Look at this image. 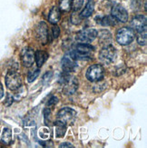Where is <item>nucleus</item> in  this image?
I'll use <instances>...</instances> for the list:
<instances>
[{"label":"nucleus","mask_w":147,"mask_h":148,"mask_svg":"<svg viewBox=\"0 0 147 148\" xmlns=\"http://www.w3.org/2000/svg\"><path fill=\"white\" fill-rule=\"evenodd\" d=\"M60 84L63 86V92L66 95H74L78 89V80L76 77L70 75L69 73L64 72L59 79Z\"/></svg>","instance_id":"1"},{"label":"nucleus","mask_w":147,"mask_h":148,"mask_svg":"<svg viewBox=\"0 0 147 148\" xmlns=\"http://www.w3.org/2000/svg\"><path fill=\"white\" fill-rule=\"evenodd\" d=\"M94 50V47L88 43H80L76 45L75 49L70 51L69 54L75 60H85L86 58H90Z\"/></svg>","instance_id":"2"},{"label":"nucleus","mask_w":147,"mask_h":148,"mask_svg":"<svg viewBox=\"0 0 147 148\" xmlns=\"http://www.w3.org/2000/svg\"><path fill=\"white\" fill-rule=\"evenodd\" d=\"M135 31L129 27H123L117 31L116 41L121 46H127L135 40Z\"/></svg>","instance_id":"3"},{"label":"nucleus","mask_w":147,"mask_h":148,"mask_svg":"<svg viewBox=\"0 0 147 148\" xmlns=\"http://www.w3.org/2000/svg\"><path fill=\"white\" fill-rule=\"evenodd\" d=\"M5 85L8 89L16 91L22 86V77L16 70H10L5 75Z\"/></svg>","instance_id":"4"},{"label":"nucleus","mask_w":147,"mask_h":148,"mask_svg":"<svg viewBox=\"0 0 147 148\" xmlns=\"http://www.w3.org/2000/svg\"><path fill=\"white\" fill-rule=\"evenodd\" d=\"M117 56L116 49L112 45H108L105 46L103 49L100 51L99 53V59L102 63L109 65L116 61Z\"/></svg>","instance_id":"5"},{"label":"nucleus","mask_w":147,"mask_h":148,"mask_svg":"<svg viewBox=\"0 0 147 148\" xmlns=\"http://www.w3.org/2000/svg\"><path fill=\"white\" fill-rule=\"evenodd\" d=\"M85 76L90 82L101 81L105 76V69L101 65H93L88 67Z\"/></svg>","instance_id":"6"},{"label":"nucleus","mask_w":147,"mask_h":148,"mask_svg":"<svg viewBox=\"0 0 147 148\" xmlns=\"http://www.w3.org/2000/svg\"><path fill=\"white\" fill-rule=\"evenodd\" d=\"M98 36V32L94 28H86L79 31L75 36V40L79 43H90Z\"/></svg>","instance_id":"7"},{"label":"nucleus","mask_w":147,"mask_h":148,"mask_svg":"<svg viewBox=\"0 0 147 148\" xmlns=\"http://www.w3.org/2000/svg\"><path fill=\"white\" fill-rule=\"evenodd\" d=\"M76 116V111L74 110L73 108L70 107H65L62 108L61 110L57 113V120H59L63 123H65L66 125H67L68 123H72L74 122V120L75 119Z\"/></svg>","instance_id":"8"},{"label":"nucleus","mask_w":147,"mask_h":148,"mask_svg":"<svg viewBox=\"0 0 147 148\" xmlns=\"http://www.w3.org/2000/svg\"><path fill=\"white\" fill-rule=\"evenodd\" d=\"M111 15L116 20L119 22L126 23L128 21V13H127L126 9L122 5L113 6L111 10Z\"/></svg>","instance_id":"9"},{"label":"nucleus","mask_w":147,"mask_h":148,"mask_svg":"<svg viewBox=\"0 0 147 148\" xmlns=\"http://www.w3.org/2000/svg\"><path fill=\"white\" fill-rule=\"evenodd\" d=\"M62 68L64 72L71 73L74 72L76 68V60L73 58V56L69 53L66 54L62 59Z\"/></svg>","instance_id":"10"},{"label":"nucleus","mask_w":147,"mask_h":148,"mask_svg":"<svg viewBox=\"0 0 147 148\" xmlns=\"http://www.w3.org/2000/svg\"><path fill=\"white\" fill-rule=\"evenodd\" d=\"M21 60L25 66L30 67L35 62V52L32 48L27 47L22 50L21 52Z\"/></svg>","instance_id":"11"},{"label":"nucleus","mask_w":147,"mask_h":148,"mask_svg":"<svg viewBox=\"0 0 147 148\" xmlns=\"http://www.w3.org/2000/svg\"><path fill=\"white\" fill-rule=\"evenodd\" d=\"M146 23H147L146 16L139 15V16H136L133 18L131 25H132L133 29L136 30L137 32H140V31L146 30Z\"/></svg>","instance_id":"12"},{"label":"nucleus","mask_w":147,"mask_h":148,"mask_svg":"<svg viewBox=\"0 0 147 148\" xmlns=\"http://www.w3.org/2000/svg\"><path fill=\"white\" fill-rule=\"evenodd\" d=\"M36 36L43 44H46L49 39V32L46 25L44 23H40L36 29Z\"/></svg>","instance_id":"13"},{"label":"nucleus","mask_w":147,"mask_h":148,"mask_svg":"<svg viewBox=\"0 0 147 148\" xmlns=\"http://www.w3.org/2000/svg\"><path fill=\"white\" fill-rule=\"evenodd\" d=\"M61 18V11L60 8H57V6H53L51 8L49 15H48V21L53 24V25H56L57 23L59 22Z\"/></svg>","instance_id":"14"},{"label":"nucleus","mask_w":147,"mask_h":148,"mask_svg":"<svg viewBox=\"0 0 147 148\" xmlns=\"http://www.w3.org/2000/svg\"><path fill=\"white\" fill-rule=\"evenodd\" d=\"M47 58H48V54L44 52V51L37 50L36 52H35V61L36 63V65L38 66V67L42 66Z\"/></svg>","instance_id":"15"},{"label":"nucleus","mask_w":147,"mask_h":148,"mask_svg":"<svg viewBox=\"0 0 147 148\" xmlns=\"http://www.w3.org/2000/svg\"><path fill=\"white\" fill-rule=\"evenodd\" d=\"M55 136L56 137H63L65 136V134L66 132V125L63 122L56 120L55 122Z\"/></svg>","instance_id":"16"},{"label":"nucleus","mask_w":147,"mask_h":148,"mask_svg":"<svg viewBox=\"0 0 147 148\" xmlns=\"http://www.w3.org/2000/svg\"><path fill=\"white\" fill-rule=\"evenodd\" d=\"M94 0H88L85 6V9L82 11L81 13V16L82 17H89L93 13H94Z\"/></svg>","instance_id":"17"},{"label":"nucleus","mask_w":147,"mask_h":148,"mask_svg":"<svg viewBox=\"0 0 147 148\" xmlns=\"http://www.w3.org/2000/svg\"><path fill=\"white\" fill-rule=\"evenodd\" d=\"M1 141L5 145H9L12 141V132L9 128H4L2 136H1Z\"/></svg>","instance_id":"18"},{"label":"nucleus","mask_w":147,"mask_h":148,"mask_svg":"<svg viewBox=\"0 0 147 148\" xmlns=\"http://www.w3.org/2000/svg\"><path fill=\"white\" fill-rule=\"evenodd\" d=\"M136 39H137V42L139 43V45H141V46H145L146 42H147L146 30L138 32L137 36H136Z\"/></svg>","instance_id":"19"},{"label":"nucleus","mask_w":147,"mask_h":148,"mask_svg":"<svg viewBox=\"0 0 147 148\" xmlns=\"http://www.w3.org/2000/svg\"><path fill=\"white\" fill-rule=\"evenodd\" d=\"M83 5H84V0H71V9L75 12L79 11Z\"/></svg>","instance_id":"20"},{"label":"nucleus","mask_w":147,"mask_h":148,"mask_svg":"<svg viewBox=\"0 0 147 148\" xmlns=\"http://www.w3.org/2000/svg\"><path fill=\"white\" fill-rule=\"evenodd\" d=\"M114 19L113 16H104L103 18L100 20V23L105 25V27H107V25H113L114 24H116V22H114Z\"/></svg>","instance_id":"21"},{"label":"nucleus","mask_w":147,"mask_h":148,"mask_svg":"<svg viewBox=\"0 0 147 148\" xmlns=\"http://www.w3.org/2000/svg\"><path fill=\"white\" fill-rule=\"evenodd\" d=\"M39 73H40L39 69H36V70H34V71H30L27 75V81L29 83L34 82L37 78V76L39 75Z\"/></svg>","instance_id":"22"},{"label":"nucleus","mask_w":147,"mask_h":148,"mask_svg":"<svg viewBox=\"0 0 147 148\" xmlns=\"http://www.w3.org/2000/svg\"><path fill=\"white\" fill-rule=\"evenodd\" d=\"M71 8V0H60V9L68 11Z\"/></svg>","instance_id":"23"},{"label":"nucleus","mask_w":147,"mask_h":148,"mask_svg":"<svg viewBox=\"0 0 147 148\" xmlns=\"http://www.w3.org/2000/svg\"><path fill=\"white\" fill-rule=\"evenodd\" d=\"M52 77H53V73L51 72V71H48V72H46V74L43 75L42 81H43L44 84H48L50 82V80L52 79Z\"/></svg>","instance_id":"24"},{"label":"nucleus","mask_w":147,"mask_h":148,"mask_svg":"<svg viewBox=\"0 0 147 148\" xmlns=\"http://www.w3.org/2000/svg\"><path fill=\"white\" fill-rule=\"evenodd\" d=\"M39 134L42 138H47L49 136V129H47L46 127H43L39 131Z\"/></svg>","instance_id":"25"},{"label":"nucleus","mask_w":147,"mask_h":148,"mask_svg":"<svg viewBox=\"0 0 147 148\" xmlns=\"http://www.w3.org/2000/svg\"><path fill=\"white\" fill-rule=\"evenodd\" d=\"M52 34H53L54 38L58 37L60 36V28H59V27H57V25H54L53 27H52Z\"/></svg>","instance_id":"26"},{"label":"nucleus","mask_w":147,"mask_h":148,"mask_svg":"<svg viewBox=\"0 0 147 148\" xmlns=\"http://www.w3.org/2000/svg\"><path fill=\"white\" fill-rule=\"evenodd\" d=\"M57 101H58V98L55 97V96H53V97H51L48 100V102H47V106H51L55 105L56 103H57Z\"/></svg>","instance_id":"27"},{"label":"nucleus","mask_w":147,"mask_h":148,"mask_svg":"<svg viewBox=\"0 0 147 148\" xmlns=\"http://www.w3.org/2000/svg\"><path fill=\"white\" fill-rule=\"evenodd\" d=\"M13 101H14V98H13V96L8 94V95H6V99H5V105L8 106H10L12 104Z\"/></svg>","instance_id":"28"},{"label":"nucleus","mask_w":147,"mask_h":148,"mask_svg":"<svg viewBox=\"0 0 147 148\" xmlns=\"http://www.w3.org/2000/svg\"><path fill=\"white\" fill-rule=\"evenodd\" d=\"M59 147H68V148H70V147H71V148H74V145L71 144V143H67V142H66V143H62L60 145H59Z\"/></svg>","instance_id":"29"},{"label":"nucleus","mask_w":147,"mask_h":148,"mask_svg":"<svg viewBox=\"0 0 147 148\" xmlns=\"http://www.w3.org/2000/svg\"><path fill=\"white\" fill-rule=\"evenodd\" d=\"M3 96H4V88L1 82H0V99H2Z\"/></svg>","instance_id":"30"}]
</instances>
